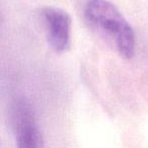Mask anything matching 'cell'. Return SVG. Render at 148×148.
<instances>
[{"instance_id":"obj_3","label":"cell","mask_w":148,"mask_h":148,"mask_svg":"<svg viewBox=\"0 0 148 148\" xmlns=\"http://www.w3.org/2000/svg\"><path fill=\"white\" fill-rule=\"evenodd\" d=\"M46 36L51 48L57 53L67 51L71 44V17L63 9L45 7L41 11Z\"/></svg>"},{"instance_id":"obj_2","label":"cell","mask_w":148,"mask_h":148,"mask_svg":"<svg viewBox=\"0 0 148 148\" xmlns=\"http://www.w3.org/2000/svg\"><path fill=\"white\" fill-rule=\"evenodd\" d=\"M10 121L16 135L17 148H43V135L32 105L25 99H16L10 108Z\"/></svg>"},{"instance_id":"obj_1","label":"cell","mask_w":148,"mask_h":148,"mask_svg":"<svg viewBox=\"0 0 148 148\" xmlns=\"http://www.w3.org/2000/svg\"><path fill=\"white\" fill-rule=\"evenodd\" d=\"M85 13L88 21L112 40L122 57H133L136 49L135 33L113 3L108 0H89Z\"/></svg>"}]
</instances>
